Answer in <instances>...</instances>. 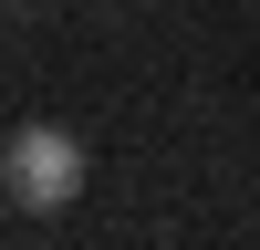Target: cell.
<instances>
[{
    "label": "cell",
    "instance_id": "1",
    "mask_svg": "<svg viewBox=\"0 0 260 250\" xmlns=\"http://www.w3.org/2000/svg\"><path fill=\"white\" fill-rule=\"evenodd\" d=\"M0 188H11V208H31V219H52V208L83 198V146L62 136V125H11V146H0Z\"/></svg>",
    "mask_w": 260,
    "mask_h": 250
}]
</instances>
